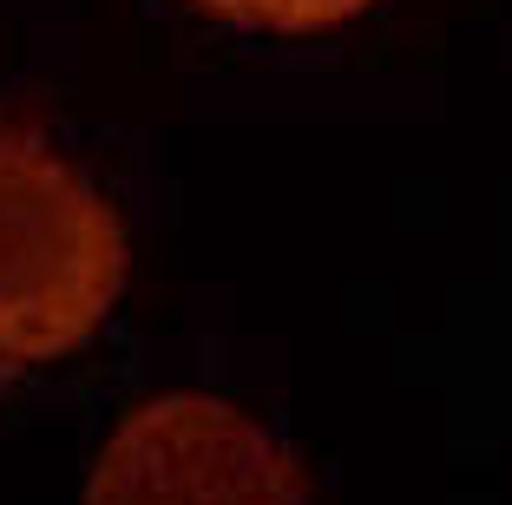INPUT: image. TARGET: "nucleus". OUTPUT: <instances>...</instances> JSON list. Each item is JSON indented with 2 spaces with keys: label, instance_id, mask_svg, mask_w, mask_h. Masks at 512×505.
<instances>
[{
  "label": "nucleus",
  "instance_id": "obj_3",
  "mask_svg": "<svg viewBox=\"0 0 512 505\" xmlns=\"http://www.w3.org/2000/svg\"><path fill=\"white\" fill-rule=\"evenodd\" d=\"M211 7L217 20H237V27H270V33H316L335 20L362 14L368 0H197Z\"/></svg>",
  "mask_w": 512,
  "mask_h": 505
},
{
  "label": "nucleus",
  "instance_id": "obj_2",
  "mask_svg": "<svg viewBox=\"0 0 512 505\" xmlns=\"http://www.w3.org/2000/svg\"><path fill=\"white\" fill-rule=\"evenodd\" d=\"M86 505H309L302 460L217 394H165L119 420Z\"/></svg>",
  "mask_w": 512,
  "mask_h": 505
},
{
  "label": "nucleus",
  "instance_id": "obj_1",
  "mask_svg": "<svg viewBox=\"0 0 512 505\" xmlns=\"http://www.w3.org/2000/svg\"><path fill=\"white\" fill-rule=\"evenodd\" d=\"M119 289V210L33 119H0V381L73 355Z\"/></svg>",
  "mask_w": 512,
  "mask_h": 505
}]
</instances>
